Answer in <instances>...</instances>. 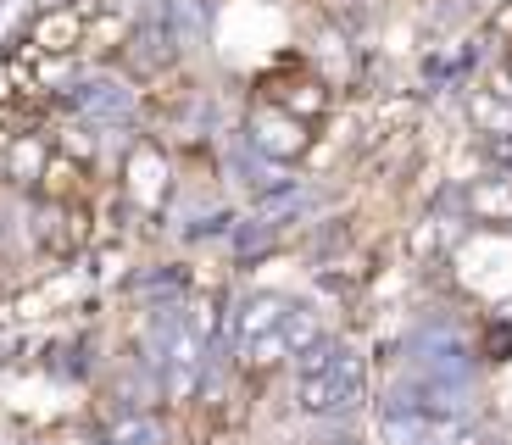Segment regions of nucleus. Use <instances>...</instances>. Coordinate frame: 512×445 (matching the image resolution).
Returning a JSON list of instances; mask_svg holds the SVG:
<instances>
[{"mask_svg": "<svg viewBox=\"0 0 512 445\" xmlns=\"http://www.w3.org/2000/svg\"><path fill=\"white\" fill-rule=\"evenodd\" d=\"M245 134H251L256 156H268V162H295V156H307V145H312L307 123H301L295 112H284L279 101L256 106L251 123H245Z\"/></svg>", "mask_w": 512, "mask_h": 445, "instance_id": "1", "label": "nucleus"}, {"mask_svg": "<svg viewBox=\"0 0 512 445\" xmlns=\"http://www.w3.org/2000/svg\"><path fill=\"white\" fill-rule=\"evenodd\" d=\"M123 184H128V195H134V206L140 212H162V201H167V162H162V151H156L151 140H140L134 151H128V162H123Z\"/></svg>", "mask_w": 512, "mask_h": 445, "instance_id": "2", "label": "nucleus"}, {"mask_svg": "<svg viewBox=\"0 0 512 445\" xmlns=\"http://www.w3.org/2000/svg\"><path fill=\"white\" fill-rule=\"evenodd\" d=\"M84 34H90V17L78 12V6H51V12L34 23V45L45 56H73L78 45H84Z\"/></svg>", "mask_w": 512, "mask_h": 445, "instance_id": "3", "label": "nucleus"}, {"mask_svg": "<svg viewBox=\"0 0 512 445\" xmlns=\"http://www.w3.org/2000/svg\"><path fill=\"white\" fill-rule=\"evenodd\" d=\"M51 156H56V145L45 140V134H12L6 151H0V167H6L12 184H39L45 167H51Z\"/></svg>", "mask_w": 512, "mask_h": 445, "instance_id": "4", "label": "nucleus"}, {"mask_svg": "<svg viewBox=\"0 0 512 445\" xmlns=\"http://www.w3.org/2000/svg\"><path fill=\"white\" fill-rule=\"evenodd\" d=\"M73 106L84 117H95V123H117V117L134 112V89H123L117 78H84L73 89Z\"/></svg>", "mask_w": 512, "mask_h": 445, "instance_id": "5", "label": "nucleus"}, {"mask_svg": "<svg viewBox=\"0 0 512 445\" xmlns=\"http://www.w3.org/2000/svg\"><path fill=\"white\" fill-rule=\"evenodd\" d=\"M468 212H474L479 223H512V173L474 178V184H468Z\"/></svg>", "mask_w": 512, "mask_h": 445, "instance_id": "6", "label": "nucleus"}, {"mask_svg": "<svg viewBox=\"0 0 512 445\" xmlns=\"http://www.w3.org/2000/svg\"><path fill=\"white\" fill-rule=\"evenodd\" d=\"M284 312H290V301H279V295H251V301H245V312L234 318V329H240V340H256V334L279 329Z\"/></svg>", "mask_w": 512, "mask_h": 445, "instance_id": "7", "label": "nucleus"}, {"mask_svg": "<svg viewBox=\"0 0 512 445\" xmlns=\"http://www.w3.org/2000/svg\"><path fill=\"white\" fill-rule=\"evenodd\" d=\"M279 106H284V112H295L301 123H307V117H318L323 106H329V89L312 84V78H301V84H290V89L279 95Z\"/></svg>", "mask_w": 512, "mask_h": 445, "instance_id": "8", "label": "nucleus"}, {"mask_svg": "<svg viewBox=\"0 0 512 445\" xmlns=\"http://www.w3.org/2000/svg\"><path fill=\"white\" fill-rule=\"evenodd\" d=\"M284 340H290V351H307V345H318L323 340V329H318V318H312L307 306H290V312H284Z\"/></svg>", "mask_w": 512, "mask_h": 445, "instance_id": "9", "label": "nucleus"}, {"mask_svg": "<svg viewBox=\"0 0 512 445\" xmlns=\"http://www.w3.org/2000/svg\"><path fill=\"white\" fill-rule=\"evenodd\" d=\"M184 329H190L195 340H212V334H218V295H195V301L184 306Z\"/></svg>", "mask_w": 512, "mask_h": 445, "instance_id": "10", "label": "nucleus"}, {"mask_svg": "<svg viewBox=\"0 0 512 445\" xmlns=\"http://www.w3.org/2000/svg\"><path fill=\"white\" fill-rule=\"evenodd\" d=\"M251 345V362L256 368H273V362H284V356H295L290 351V340H284V329H273V334H256V340H245Z\"/></svg>", "mask_w": 512, "mask_h": 445, "instance_id": "11", "label": "nucleus"}, {"mask_svg": "<svg viewBox=\"0 0 512 445\" xmlns=\"http://www.w3.org/2000/svg\"><path fill=\"white\" fill-rule=\"evenodd\" d=\"M474 123H485L490 134H512V106H501L496 95H474Z\"/></svg>", "mask_w": 512, "mask_h": 445, "instance_id": "12", "label": "nucleus"}, {"mask_svg": "<svg viewBox=\"0 0 512 445\" xmlns=\"http://www.w3.org/2000/svg\"><path fill=\"white\" fill-rule=\"evenodd\" d=\"M12 95V67H0V101Z\"/></svg>", "mask_w": 512, "mask_h": 445, "instance_id": "13", "label": "nucleus"}, {"mask_svg": "<svg viewBox=\"0 0 512 445\" xmlns=\"http://www.w3.org/2000/svg\"><path fill=\"white\" fill-rule=\"evenodd\" d=\"M0 145H6V140H0Z\"/></svg>", "mask_w": 512, "mask_h": 445, "instance_id": "14", "label": "nucleus"}, {"mask_svg": "<svg viewBox=\"0 0 512 445\" xmlns=\"http://www.w3.org/2000/svg\"><path fill=\"white\" fill-rule=\"evenodd\" d=\"M346 445H351V440H346Z\"/></svg>", "mask_w": 512, "mask_h": 445, "instance_id": "15", "label": "nucleus"}]
</instances>
